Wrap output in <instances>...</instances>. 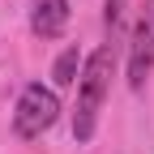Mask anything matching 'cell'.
<instances>
[{"label": "cell", "instance_id": "1", "mask_svg": "<svg viewBox=\"0 0 154 154\" xmlns=\"http://www.w3.org/2000/svg\"><path fill=\"white\" fill-rule=\"evenodd\" d=\"M111 69H116V56L111 43L94 47L86 60H82V77H77V107H73V141L86 146L99 128V107L111 90Z\"/></svg>", "mask_w": 154, "mask_h": 154}, {"label": "cell", "instance_id": "2", "mask_svg": "<svg viewBox=\"0 0 154 154\" xmlns=\"http://www.w3.org/2000/svg\"><path fill=\"white\" fill-rule=\"evenodd\" d=\"M56 120H60V94L51 86H43V82H30L22 90V99H17V107H13V133L22 141H34Z\"/></svg>", "mask_w": 154, "mask_h": 154}, {"label": "cell", "instance_id": "3", "mask_svg": "<svg viewBox=\"0 0 154 154\" xmlns=\"http://www.w3.org/2000/svg\"><path fill=\"white\" fill-rule=\"evenodd\" d=\"M150 69H154V0H141L133 34H128V86L141 90Z\"/></svg>", "mask_w": 154, "mask_h": 154}, {"label": "cell", "instance_id": "4", "mask_svg": "<svg viewBox=\"0 0 154 154\" xmlns=\"http://www.w3.org/2000/svg\"><path fill=\"white\" fill-rule=\"evenodd\" d=\"M34 38H60L69 30V0H30Z\"/></svg>", "mask_w": 154, "mask_h": 154}, {"label": "cell", "instance_id": "5", "mask_svg": "<svg viewBox=\"0 0 154 154\" xmlns=\"http://www.w3.org/2000/svg\"><path fill=\"white\" fill-rule=\"evenodd\" d=\"M77 77H82V56H77V47H64L51 64V82L64 90V86H77Z\"/></svg>", "mask_w": 154, "mask_h": 154}, {"label": "cell", "instance_id": "6", "mask_svg": "<svg viewBox=\"0 0 154 154\" xmlns=\"http://www.w3.org/2000/svg\"><path fill=\"white\" fill-rule=\"evenodd\" d=\"M124 9H128V0H103V26L116 34L120 30V22H124Z\"/></svg>", "mask_w": 154, "mask_h": 154}]
</instances>
